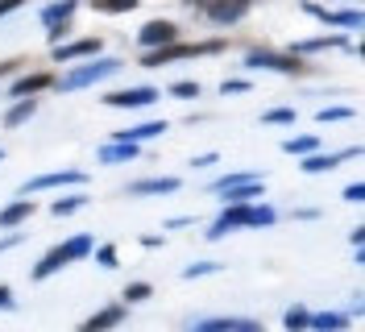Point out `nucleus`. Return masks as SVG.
Returning a JSON list of instances; mask_svg holds the SVG:
<instances>
[{
    "label": "nucleus",
    "mask_w": 365,
    "mask_h": 332,
    "mask_svg": "<svg viewBox=\"0 0 365 332\" xmlns=\"http://www.w3.org/2000/svg\"><path fill=\"white\" fill-rule=\"evenodd\" d=\"M257 196H262V178H257V183H241V187L225 191V203H253Z\"/></svg>",
    "instance_id": "393cba45"
},
{
    "label": "nucleus",
    "mask_w": 365,
    "mask_h": 332,
    "mask_svg": "<svg viewBox=\"0 0 365 332\" xmlns=\"http://www.w3.org/2000/svg\"><path fill=\"white\" fill-rule=\"evenodd\" d=\"M191 166H200V171H204V166H216V154H204V158H191Z\"/></svg>",
    "instance_id": "a19ab883"
},
{
    "label": "nucleus",
    "mask_w": 365,
    "mask_h": 332,
    "mask_svg": "<svg viewBox=\"0 0 365 332\" xmlns=\"http://www.w3.org/2000/svg\"><path fill=\"white\" fill-rule=\"evenodd\" d=\"M278 221V212H274L270 203H250V216H245V228H266V224Z\"/></svg>",
    "instance_id": "412c9836"
},
{
    "label": "nucleus",
    "mask_w": 365,
    "mask_h": 332,
    "mask_svg": "<svg viewBox=\"0 0 365 332\" xmlns=\"http://www.w3.org/2000/svg\"><path fill=\"white\" fill-rule=\"evenodd\" d=\"M63 266H71V253H67V245H54L46 258H38V262H34V270H29V274H34V278H50V274H54V270H63Z\"/></svg>",
    "instance_id": "f8f14e48"
},
{
    "label": "nucleus",
    "mask_w": 365,
    "mask_h": 332,
    "mask_svg": "<svg viewBox=\"0 0 365 332\" xmlns=\"http://www.w3.org/2000/svg\"><path fill=\"white\" fill-rule=\"evenodd\" d=\"M96 154H100V162H133V158H141V146H133V141H108Z\"/></svg>",
    "instance_id": "dca6fc26"
},
{
    "label": "nucleus",
    "mask_w": 365,
    "mask_h": 332,
    "mask_svg": "<svg viewBox=\"0 0 365 332\" xmlns=\"http://www.w3.org/2000/svg\"><path fill=\"white\" fill-rule=\"evenodd\" d=\"M216 270H220L216 262H191L182 270V278H204V274H216Z\"/></svg>",
    "instance_id": "2f4dec72"
},
{
    "label": "nucleus",
    "mask_w": 365,
    "mask_h": 332,
    "mask_svg": "<svg viewBox=\"0 0 365 332\" xmlns=\"http://www.w3.org/2000/svg\"><path fill=\"white\" fill-rule=\"evenodd\" d=\"M38 212V203L29 196H21V199H13L9 208H0V228H13V224H21V221H29Z\"/></svg>",
    "instance_id": "4468645a"
},
{
    "label": "nucleus",
    "mask_w": 365,
    "mask_h": 332,
    "mask_svg": "<svg viewBox=\"0 0 365 332\" xmlns=\"http://www.w3.org/2000/svg\"><path fill=\"white\" fill-rule=\"evenodd\" d=\"M150 295H154V287H150V283H129V287H125V303H137V299H150Z\"/></svg>",
    "instance_id": "7c9ffc66"
},
{
    "label": "nucleus",
    "mask_w": 365,
    "mask_h": 332,
    "mask_svg": "<svg viewBox=\"0 0 365 332\" xmlns=\"http://www.w3.org/2000/svg\"><path fill=\"white\" fill-rule=\"evenodd\" d=\"M154 100H158V88H129V91H113V96H104L108 109H150Z\"/></svg>",
    "instance_id": "0eeeda50"
},
{
    "label": "nucleus",
    "mask_w": 365,
    "mask_h": 332,
    "mask_svg": "<svg viewBox=\"0 0 365 332\" xmlns=\"http://www.w3.org/2000/svg\"><path fill=\"white\" fill-rule=\"evenodd\" d=\"M170 191H179V178L166 175V178H137L129 183V196H170Z\"/></svg>",
    "instance_id": "9b49d317"
},
{
    "label": "nucleus",
    "mask_w": 365,
    "mask_h": 332,
    "mask_svg": "<svg viewBox=\"0 0 365 332\" xmlns=\"http://www.w3.org/2000/svg\"><path fill=\"white\" fill-rule=\"evenodd\" d=\"M344 324H349V316H344V311H319V316H312V324H307V328H316V332H344Z\"/></svg>",
    "instance_id": "a211bd4d"
},
{
    "label": "nucleus",
    "mask_w": 365,
    "mask_h": 332,
    "mask_svg": "<svg viewBox=\"0 0 365 332\" xmlns=\"http://www.w3.org/2000/svg\"><path fill=\"white\" fill-rule=\"evenodd\" d=\"M332 46H344V38H307V42H295L287 54L303 59V54H312V50H332Z\"/></svg>",
    "instance_id": "aec40b11"
},
{
    "label": "nucleus",
    "mask_w": 365,
    "mask_h": 332,
    "mask_svg": "<svg viewBox=\"0 0 365 332\" xmlns=\"http://www.w3.org/2000/svg\"><path fill=\"white\" fill-rule=\"evenodd\" d=\"M83 203H88V196H83V191H75V196L54 199V203H50V212H54V216H71V212H79Z\"/></svg>",
    "instance_id": "bb28decb"
},
{
    "label": "nucleus",
    "mask_w": 365,
    "mask_h": 332,
    "mask_svg": "<svg viewBox=\"0 0 365 332\" xmlns=\"http://www.w3.org/2000/svg\"><path fill=\"white\" fill-rule=\"evenodd\" d=\"M170 96H179V100H195V96H200V84H170Z\"/></svg>",
    "instance_id": "72a5a7b5"
},
{
    "label": "nucleus",
    "mask_w": 365,
    "mask_h": 332,
    "mask_svg": "<svg viewBox=\"0 0 365 332\" xmlns=\"http://www.w3.org/2000/svg\"><path fill=\"white\" fill-rule=\"evenodd\" d=\"M257 171H232V175H225V178H216V183H212V191H216V196H225V191H232V187H241V183H257Z\"/></svg>",
    "instance_id": "6ab92c4d"
},
{
    "label": "nucleus",
    "mask_w": 365,
    "mask_h": 332,
    "mask_svg": "<svg viewBox=\"0 0 365 332\" xmlns=\"http://www.w3.org/2000/svg\"><path fill=\"white\" fill-rule=\"evenodd\" d=\"M0 158H4V150H0Z\"/></svg>",
    "instance_id": "37998d69"
},
{
    "label": "nucleus",
    "mask_w": 365,
    "mask_h": 332,
    "mask_svg": "<svg viewBox=\"0 0 365 332\" xmlns=\"http://www.w3.org/2000/svg\"><path fill=\"white\" fill-rule=\"evenodd\" d=\"M232 328H237L232 316H212V320H195V324H187V332H232Z\"/></svg>",
    "instance_id": "4be33fe9"
},
{
    "label": "nucleus",
    "mask_w": 365,
    "mask_h": 332,
    "mask_svg": "<svg viewBox=\"0 0 365 332\" xmlns=\"http://www.w3.org/2000/svg\"><path fill=\"white\" fill-rule=\"evenodd\" d=\"M83 171H50V175H34L21 187V196H34V191H50V187H67V183H83Z\"/></svg>",
    "instance_id": "423d86ee"
},
{
    "label": "nucleus",
    "mask_w": 365,
    "mask_h": 332,
    "mask_svg": "<svg viewBox=\"0 0 365 332\" xmlns=\"http://www.w3.org/2000/svg\"><path fill=\"white\" fill-rule=\"evenodd\" d=\"M63 245H67L71 262H79V258H88L91 249H96V245H91V233H79V237H71V241H63Z\"/></svg>",
    "instance_id": "cd10ccee"
},
{
    "label": "nucleus",
    "mask_w": 365,
    "mask_h": 332,
    "mask_svg": "<svg viewBox=\"0 0 365 332\" xmlns=\"http://www.w3.org/2000/svg\"><path fill=\"white\" fill-rule=\"evenodd\" d=\"M91 9H96V13H108V17H116V13H129V9H137V0H91Z\"/></svg>",
    "instance_id": "c85d7f7f"
},
{
    "label": "nucleus",
    "mask_w": 365,
    "mask_h": 332,
    "mask_svg": "<svg viewBox=\"0 0 365 332\" xmlns=\"http://www.w3.org/2000/svg\"><path fill=\"white\" fill-rule=\"evenodd\" d=\"M232 332H266V328H262V324H253V320H237V328H232Z\"/></svg>",
    "instance_id": "ea45409f"
},
{
    "label": "nucleus",
    "mask_w": 365,
    "mask_h": 332,
    "mask_svg": "<svg viewBox=\"0 0 365 332\" xmlns=\"http://www.w3.org/2000/svg\"><path fill=\"white\" fill-rule=\"evenodd\" d=\"M34 112H38V100H17L13 109L4 112V125H9V129H13V125H25Z\"/></svg>",
    "instance_id": "5701e85b"
},
{
    "label": "nucleus",
    "mask_w": 365,
    "mask_h": 332,
    "mask_svg": "<svg viewBox=\"0 0 365 332\" xmlns=\"http://www.w3.org/2000/svg\"><path fill=\"white\" fill-rule=\"evenodd\" d=\"M21 4H29V0H0V17H4V13H17Z\"/></svg>",
    "instance_id": "4c0bfd02"
},
{
    "label": "nucleus",
    "mask_w": 365,
    "mask_h": 332,
    "mask_svg": "<svg viewBox=\"0 0 365 332\" xmlns=\"http://www.w3.org/2000/svg\"><path fill=\"white\" fill-rule=\"evenodd\" d=\"M245 66H270V71H282V75H307L312 66L295 59V54H278V50H253Z\"/></svg>",
    "instance_id": "f03ea898"
},
{
    "label": "nucleus",
    "mask_w": 365,
    "mask_h": 332,
    "mask_svg": "<svg viewBox=\"0 0 365 332\" xmlns=\"http://www.w3.org/2000/svg\"><path fill=\"white\" fill-rule=\"evenodd\" d=\"M262 121L266 125H291L295 121V109H270V112H262Z\"/></svg>",
    "instance_id": "c756f323"
},
{
    "label": "nucleus",
    "mask_w": 365,
    "mask_h": 332,
    "mask_svg": "<svg viewBox=\"0 0 365 332\" xmlns=\"http://www.w3.org/2000/svg\"><path fill=\"white\" fill-rule=\"evenodd\" d=\"M75 9H79V0H50L42 13H38V21L50 29V38H63L71 29V17H75Z\"/></svg>",
    "instance_id": "7ed1b4c3"
},
{
    "label": "nucleus",
    "mask_w": 365,
    "mask_h": 332,
    "mask_svg": "<svg viewBox=\"0 0 365 332\" xmlns=\"http://www.w3.org/2000/svg\"><path fill=\"white\" fill-rule=\"evenodd\" d=\"M129 311H125V303H113V308H100L96 316H88L83 324H79V332H108V328H116L120 320H125Z\"/></svg>",
    "instance_id": "1a4fd4ad"
},
{
    "label": "nucleus",
    "mask_w": 365,
    "mask_h": 332,
    "mask_svg": "<svg viewBox=\"0 0 365 332\" xmlns=\"http://www.w3.org/2000/svg\"><path fill=\"white\" fill-rule=\"evenodd\" d=\"M158 133H166V121H145V125H133V129H120V133H113V141H133V146H141V141H150Z\"/></svg>",
    "instance_id": "2eb2a0df"
},
{
    "label": "nucleus",
    "mask_w": 365,
    "mask_h": 332,
    "mask_svg": "<svg viewBox=\"0 0 365 332\" xmlns=\"http://www.w3.org/2000/svg\"><path fill=\"white\" fill-rule=\"evenodd\" d=\"M116 71H120V59H91V63H83V66H75V71H67V75L58 79V88H63V91L91 88V84L108 79V75H116Z\"/></svg>",
    "instance_id": "f257e3e1"
},
{
    "label": "nucleus",
    "mask_w": 365,
    "mask_h": 332,
    "mask_svg": "<svg viewBox=\"0 0 365 332\" xmlns=\"http://www.w3.org/2000/svg\"><path fill=\"white\" fill-rule=\"evenodd\" d=\"M0 308L4 311L13 308V287H4V283H0Z\"/></svg>",
    "instance_id": "58836bf2"
},
{
    "label": "nucleus",
    "mask_w": 365,
    "mask_h": 332,
    "mask_svg": "<svg viewBox=\"0 0 365 332\" xmlns=\"http://www.w3.org/2000/svg\"><path fill=\"white\" fill-rule=\"evenodd\" d=\"M307 13L312 17H319V21H328V25H341V29H361V13L357 9H319V4H307Z\"/></svg>",
    "instance_id": "9d476101"
},
{
    "label": "nucleus",
    "mask_w": 365,
    "mask_h": 332,
    "mask_svg": "<svg viewBox=\"0 0 365 332\" xmlns=\"http://www.w3.org/2000/svg\"><path fill=\"white\" fill-rule=\"evenodd\" d=\"M54 84H58V79H54V75H25V79H17V84H13V96H17V100H29V96H34V91H42V88H54Z\"/></svg>",
    "instance_id": "f3484780"
},
{
    "label": "nucleus",
    "mask_w": 365,
    "mask_h": 332,
    "mask_svg": "<svg viewBox=\"0 0 365 332\" xmlns=\"http://www.w3.org/2000/svg\"><path fill=\"white\" fill-rule=\"evenodd\" d=\"M179 38V25L166 21V17H158V21H145L141 29H137V42L145 46V50H162V46H170Z\"/></svg>",
    "instance_id": "20e7f679"
},
{
    "label": "nucleus",
    "mask_w": 365,
    "mask_h": 332,
    "mask_svg": "<svg viewBox=\"0 0 365 332\" xmlns=\"http://www.w3.org/2000/svg\"><path fill=\"white\" fill-rule=\"evenodd\" d=\"M282 150H287V154H316L319 150V137H312V133H303V137H287V141H282Z\"/></svg>",
    "instance_id": "b1692460"
},
{
    "label": "nucleus",
    "mask_w": 365,
    "mask_h": 332,
    "mask_svg": "<svg viewBox=\"0 0 365 332\" xmlns=\"http://www.w3.org/2000/svg\"><path fill=\"white\" fill-rule=\"evenodd\" d=\"M357 154H361L357 146H353V150H344V154H307V158H303V171H307V175H324V171L341 166L344 158H357Z\"/></svg>",
    "instance_id": "ddd939ff"
},
{
    "label": "nucleus",
    "mask_w": 365,
    "mask_h": 332,
    "mask_svg": "<svg viewBox=\"0 0 365 332\" xmlns=\"http://www.w3.org/2000/svg\"><path fill=\"white\" fill-rule=\"evenodd\" d=\"M104 50V38H83V42H58L54 46V59L58 63H75V59H91Z\"/></svg>",
    "instance_id": "6e6552de"
},
{
    "label": "nucleus",
    "mask_w": 365,
    "mask_h": 332,
    "mask_svg": "<svg viewBox=\"0 0 365 332\" xmlns=\"http://www.w3.org/2000/svg\"><path fill=\"white\" fill-rule=\"evenodd\" d=\"M220 91H225V96H241V91H250V79H225Z\"/></svg>",
    "instance_id": "c9c22d12"
},
{
    "label": "nucleus",
    "mask_w": 365,
    "mask_h": 332,
    "mask_svg": "<svg viewBox=\"0 0 365 332\" xmlns=\"http://www.w3.org/2000/svg\"><path fill=\"white\" fill-rule=\"evenodd\" d=\"M91 253H96V262L108 266V270H116V262H120V258H116V245H100V249H91Z\"/></svg>",
    "instance_id": "473e14b6"
},
{
    "label": "nucleus",
    "mask_w": 365,
    "mask_h": 332,
    "mask_svg": "<svg viewBox=\"0 0 365 332\" xmlns=\"http://www.w3.org/2000/svg\"><path fill=\"white\" fill-rule=\"evenodd\" d=\"M344 199H349V203L365 199V187H361V183H349V187H344Z\"/></svg>",
    "instance_id": "e433bc0d"
},
{
    "label": "nucleus",
    "mask_w": 365,
    "mask_h": 332,
    "mask_svg": "<svg viewBox=\"0 0 365 332\" xmlns=\"http://www.w3.org/2000/svg\"><path fill=\"white\" fill-rule=\"evenodd\" d=\"M349 116H353L349 104H341V109H319V121H349Z\"/></svg>",
    "instance_id": "f704fd0d"
},
{
    "label": "nucleus",
    "mask_w": 365,
    "mask_h": 332,
    "mask_svg": "<svg viewBox=\"0 0 365 332\" xmlns=\"http://www.w3.org/2000/svg\"><path fill=\"white\" fill-rule=\"evenodd\" d=\"M4 71H9V66H0V75H4Z\"/></svg>",
    "instance_id": "79ce46f5"
},
{
    "label": "nucleus",
    "mask_w": 365,
    "mask_h": 332,
    "mask_svg": "<svg viewBox=\"0 0 365 332\" xmlns=\"http://www.w3.org/2000/svg\"><path fill=\"white\" fill-rule=\"evenodd\" d=\"M250 13V0H207L204 4V17L212 25H232V21H241Z\"/></svg>",
    "instance_id": "39448f33"
},
{
    "label": "nucleus",
    "mask_w": 365,
    "mask_h": 332,
    "mask_svg": "<svg viewBox=\"0 0 365 332\" xmlns=\"http://www.w3.org/2000/svg\"><path fill=\"white\" fill-rule=\"evenodd\" d=\"M282 324H287V332H303L307 324H312V311L303 308V303H295V308H287V316H282Z\"/></svg>",
    "instance_id": "a878e982"
}]
</instances>
